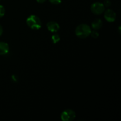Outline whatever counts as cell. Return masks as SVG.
I'll return each instance as SVG.
<instances>
[{
    "mask_svg": "<svg viewBox=\"0 0 121 121\" xmlns=\"http://www.w3.org/2000/svg\"><path fill=\"white\" fill-rule=\"evenodd\" d=\"M91 27L85 24H80L76 27L75 30L76 35L79 38L81 39H85V38L87 37L90 35L91 33Z\"/></svg>",
    "mask_w": 121,
    "mask_h": 121,
    "instance_id": "cell-1",
    "label": "cell"
},
{
    "mask_svg": "<svg viewBox=\"0 0 121 121\" xmlns=\"http://www.w3.org/2000/svg\"><path fill=\"white\" fill-rule=\"evenodd\" d=\"M26 22L28 27L33 30H39L41 27V21L40 18L35 15H31L27 18Z\"/></svg>",
    "mask_w": 121,
    "mask_h": 121,
    "instance_id": "cell-2",
    "label": "cell"
},
{
    "mask_svg": "<svg viewBox=\"0 0 121 121\" xmlns=\"http://www.w3.org/2000/svg\"><path fill=\"white\" fill-rule=\"evenodd\" d=\"M105 7L104 4L99 2H96L92 4L91 7V11L96 15H100L105 11Z\"/></svg>",
    "mask_w": 121,
    "mask_h": 121,
    "instance_id": "cell-3",
    "label": "cell"
},
{
    "mask_svg": "<svg viewBox=\"0 0 121 121\" xmlns=\"http://www.w3.org/2000/svg\"><path fill=\"white\" fill-rule=\"evenodd\" d=\"M76 118V113L72 109H66L61 115V120L63 121H72Z\"/></svg>",
    "mask_w": 121,
    "mask_h": 121,
    "instance_id": "cell-4",
    "label": "cell"
},
{
    "mask_svg": "<svg viewBox=\"0 0 121 121\" xmlns=\"http://www.w3.org/2000/svg\"><path fill=\"white\" fill-rule=\"evenodd\" d=\"M104 17H105V20L108 22H113L116 19V14L113 10L108 9L105 11Z\"/></svg>",
    "mask_w": 121,
    "mask_h": 121,
    "instance_id": "cell-5",
    "label": "cell"
},
{
    "mask_svg": "<svg viewBox=\"0 0 121 121\" xmlns=\"http://www.w3.org/2000/svg\"><path fill=\"white\" fill-rule=\"evenodd\" d=\"M47 28L52 33H56L60 28L59 24L55 21H49L47 24Z\"/></svg>",
    "mask_w": 121,
    "mask_h": 121,
    "instance_id": "cell-6",
    "label": "cell"
},
{
    "mask_svg": "<svg viewBox=\"0 0 121 121\" xmlns=\"http://www.w3.org/2000/svg\"><path fill=\"white\" fill-rule=\"evenodd\" d=\"M9 51V46L5 42L0 41V55H5Z\"/></svg>",
    "mask_w": 121,
    "mask_h": 121,
    "instance_id": "cell-7",
    "label": "cell"
},
{
    "mask_svg": "<svg viewBox=\"0 0 121 121\" xmlns=\"http://www.w3.org/2000/svg\"><path fill=\"white\" fill-rule=\"evenodd\" d=\"M103 22L100 19H96L92 22V27L94 30H99L102 27Z\"/></svg>",
    "mask_w": 121,
    "mask_h": 121,
    "instance_id": "cell-8",
    "label": "cell"
},
{
    "mask_svg": "<svg viewBox=\"0 0 121 121\" xmlns=\"http://www.w3.org/2000/svg\"><path fill=\"white\" fill-rule=\"evenodd\" d=\"M52 40L53 41V43L54 44H56L60 41V37L58 34H54L52 35Z\"/></svg>",
    "mask_w": 121,
    "mask_h": 121,
    "instance_id": "cell-9",
    "label": "cell"
},
{
    "mask_svg": "<svg viewBox=\"0 0 121 121\" xmlns=\"http://www.w3.org/2000/svg\"><path fill=\"white\" fill-rule=\"evenodd\" d=\"M90 35H91L93 38L96 39V38H98V37H99V34L98 31L95 30V31H91V34H90Z\"/></svg>",
    "mask_w": 121,
    "mask_h": 121,
    "instance_id": "cell-10",
    "label": "cell"
},
{
    "mask_svg": "<svg viewBox=\"0 0 121 121\" xmlns=\"http://www.w3.org/2000/svg\"><path fill=\"white\" fill-rule=\"evenodd\" d=\"M5 8L4 7V6L0 5V18L5 15Z\"/></svg>",
    "mask_w": 121,
    "mask_h": 121,
    "instance_id": "cell-11",
    "label": "cell"
},
{
    "mask_svg": "<svg viewBox=\"0 0 121 121\" xmlns=\"http://www.w3.org/2000/svg\"><path fill=\"white\" fill-rule=\"evenodd\" d=\"M50 2H51L53 4H59L61 3V0H49Z\"/></svg>",
    "mask_w": 121,
    "mask_h": 121,
    "instance_id": "cell-12",
    "label": "cell"
},
{
    "mask_svg": "<svg viewBox=\"0 0 121 121\" xmlns=\"http://www.w3.org/2000/svg\"><path fill=\"white\" fill-rule=\"evenodd\" d=\"M104 5L105 7H109V6H111V1H110L109 0H105V1H104Z\"/></svg>",
    "mask_w": 121,
    "mask_h": 121,
    "instance_id": "cell-13",
    "label": "cell"
},
{
    "mask_svg": "<svg viewBox=\"0 0 121 121\" xmlns=\"http://www.w3.org/2000/svg\"><path fill=\"white\" fill-rule=\"evenodd\" d=\"M12 79H13L14 81H15V82L17 81V78L16 76H15V75L12 76Z\"/></svg>",
    "mask_w": 121,
    "mask_h": 121,
    "instance_id": "cell-14",
    "label": "cell"
},
{
    "mask_svg": "<svg viewBox=\"0 0 121 121\" xmlns=\"http://www.w3.org/2000/svg\"><path fill=\"white\" fill-rule=\"evenodd\" d=\"M2 33H3V28H2V26H1V25L0 24V36H1V35H2Z\"/></svg>",
    "mask_w": 121,
    "mask_h": 121,
    "instance_id": "cell-15",
    "label": "cell"
},
{
    "mask_svg": "<svg viewBox=\"0 0 121 121\" xmlns=\"http://www.w3.org/2000/svg\"><path fill=\"white\" fill-rule=\"evenodd\" d=\"M46 1V0H37V1L39 3H43V2H44Z\"/></svg>",
    "mask_w": 121,
    "mask_h": 121,
    "instance_id": "cell-16",
    "label": "cell"
}]
</instances>
